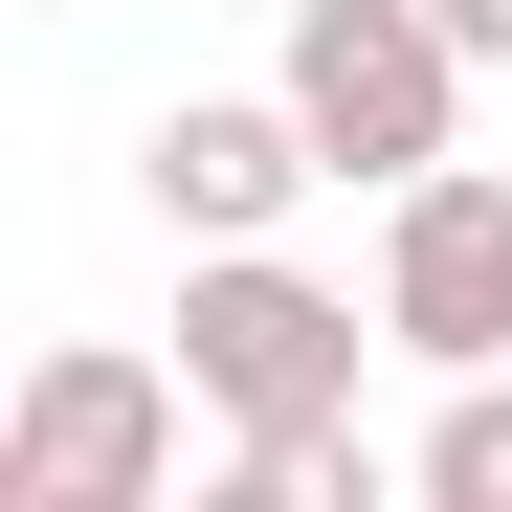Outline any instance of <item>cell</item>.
<instances>
[{"label": "cell", "instance_id": "cell-1", "mask_svg": "<svg viewBox=\"0 0 512 512\" xmlns=\"http://www.w3.org/2000/svg\"><path fill=\"white\" fill-rule=\"evenodd\" d=\"M357 357H401V334H379L357 290H312L290 245H179V379L223 401V446L357 423Z\"/></svg>", "mask_w": 512, "mask_h": 512}, {"label": "cell", "instance_id": "cell-2", "mask_svg": "<svg viewBox=\"0 0 512 512\" xmlns=\"http://www.w3.org/2000/svg\"><path fill=\"white\" fill-rule=\"evenodd\" d=\"M268 90L312 112L334 179H423V156H468V45H446V0H290V45H268Z\"/></svg>", "mask_w": 512, "mask_h": 512}, {"label": "cell", "instance_id": "cell-3", "mask_svg": "<svg viewBox=\"0 0 512 512\" xmlns=\"http://www.w3.org/2000/svg\"><path fill=\"white\" fill-rule=\"evenodd\" d=\"M179 401H201V379L67 334V357L0 401V512H156V490H179Z\"/></svg>", "mask_w": 512, "mask_h": 512}, {"label": "cell", "instance_id": "cell-4", "mask_svg": "<svg viewBox=\"0 0 512 512\" xmlns=\"http://www.w3.org/2000/svg\"><path fill=\"white\" fill-rule=\"evenodd\" d=\"M379 334L423 379H490L512 357V179L490 156H423V179L379 201Z\"/></svg>", "mask_w": 512, "mask_h": 512}, {"label": "cell", "instance_id": "cell-5", "mask_svg": "<svg viewBox=\"0 0 512 512\" xmlns=\"http://www.w3.org/2000/svg\"><path fill=\"white\" fill-rule=\"evenodd\" d=\"M312 179H334V156H312V112H290V90H179V112L134 134V201L179 223V245H268Z\"/></svg>", "mask_w": 512, "mask_h": 512}, {"label": "cell", "instance_id": "cell-6", "mask_svg": "<svg viewBox=\"0 0 512 512\" xmlns=\"http://www.w3.org/2000/svg\"><path fill=\"white\" fill-rule=\"evenodd\" d=\"M401 490H423V512H512V357H490V379H446V423L401 446Z\"/></svg>", "mask_w": 512, "mask_h": 512}, {"label": "cell", "instance_id": "cell-7", "mask_svg": "<svg viewBox=\"0 0 512 512\" xmlns=\"http://www.w3.org/2000/svg\"><path fill=\"white\" fill-rule=\"evenodd\" d=\"M446 45H468V67H512V0H446Z\"/></svg>", "mask_w": 512, "mask_h": 512}]
</instances>
